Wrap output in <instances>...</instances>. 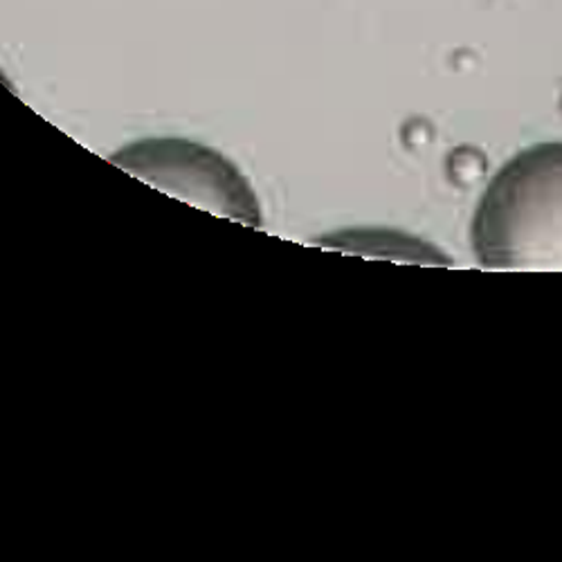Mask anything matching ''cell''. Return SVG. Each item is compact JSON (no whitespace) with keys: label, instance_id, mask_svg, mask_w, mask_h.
Returning a JSON list of instances; mask_svg holds the SVG:
<instances>
[{"label":"cell","instance_id":"6da1fadb","mask_svg":"<svg viewBox=\"0 0 562 562\" xmlns=\"http://www.w3.org/2000/svg\"><path fill=\"white\" fill-rule=\"evenodd\" d=\"M471 241L488 270L562 272V143L533 145L493 176Z\"/></svg>","mask_w":562,"mask_h":562},{"label":"cell","instance_id":"7a4b0ae2","mask_svg":"<svg viewBox=\"0 0 562 562\" xmlns=\"http://www.w3.org/2000/svg\"><path fill=\"white\" fill-rule=\"evenodd\" d=\"M115 167L199 210L259 227V203L241 171L225 156L190 139H139L109 158Z\"/></svg>","mask_w":562,"mask_h":562},{"label":"cell","instance_id":"3957f363","mask_svg":"<svg viewBox=\"0 0 562 562\" xmlns=\"http://www.w3.org/2000/svg\"><path fill=\"white\" fill-rule=\"evenodd\" d=\"M486 171V160L480 151L471 147H461L450 154L448 158V176L457 184H473L477 182Z\"/></svg>","mask_w":562,"mask_h":562}]
</instances>
